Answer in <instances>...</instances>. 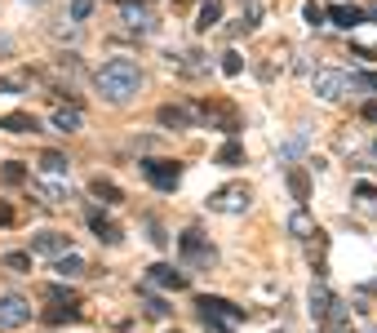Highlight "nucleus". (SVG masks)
Instances as JSON below:
<instances>
[{
    "label": "nucleus",
    "mask_w": 377,
    "mask_h": 333,
    "mask_svg": "<svg viewBox=\"0 0 377 333\" xmlns=\"http://www.w3.org/2000/svg\"><path fill=\"white\" fill-rule=\"evenodd\" d=\"M93 89L102 93V102H111V107H125L138 98V89H142V71L133 58H107V63L93 71Z\"/></svg>",
    "instance_id": "obj_1"
},
{
    "label": "nucleus",
    "mask_w": 377,
    "mask_h": 333,
    "mask_svg": "<svg viewBox=\"0 0 377 333\" xmlns=\"http://www.w3.org/2000/svg\"><path fill=\"white\" fill-rule=\"evenodd\" d=\"M311 93L320 102H337V98H346L351 93V71H342V67H320L311 76Z\"/></svg>",
    "instance_id": "obj_2"
},
{
    "label": "nucleus",
    "mask_w": 377,
    "mask_h": 333,
    "mask_svg": "<svg viewBox=\"0 0 377 333\" xmlns=\"http://www.w3.org/2000/svg\"><path fill=\"white\" fill-rule=\"evenodd\" d=\"M178 249H182V263H187V267H213L217 263V249L204 245L200 231H182L178 235Z\"/></svg>",
    "instance_id": "obj_3"
},
{
    "label": "nucleus",
    "mask_w": 377,
    "mask_h": 333,
    "mask_svg": "<svg viewBox=\"0 0 377 333\" xmlns=\"http://www.w3.org/2000/svg\"><path fill=\"white\" fill-rule=\"evenodd\" d=\"M249 187L245 183H231V187H217V192L209 196V209L213 213H245L249 209Z\"/></svg>",
    "instance_id": "obj_4"
},
{
    "label": "nucleus",
    "mask_w": 377,
    "mask_h": 333,
    "mask_svg": "<svg viewBox=\"0 0 377 333\" xmlns=\"http://www.w3.org/2000/svg\"><path fill=\"white\" fill-rule=\"evenodd\" d=\"M196 307H200L204 320H226V325H240V320H245V307H236L226 298H213V293H200Z\"/></svg>",
    "instance_id": "obj_5"
},
{
    "label": "nucleus",
    "mask_w": 377,
    "mask_h": 333,
    "mask_svg": "<svg viewBox=\"0 0 377 333\" xmlns=\"http://www.w3.org/2000/svg\"><path fill=\"white\" fill-rule=\"evenodd\" d=\"M31 320V302L22 293H0V329H22Z\"/></svg>",
    "instance_id": "obj_6"
},
{
    "label": "nucleus",
    "mask_w": 377,
    "mask_h": 333,
    "mask_svg": "<svg viewBox=\"0 0 377 333\" xmlns=\"http://www.w3.org/2000/svg\"><path fill=\"white\" fill-rule=\"evenodd\" d=\"M120 22H125L129 31H138V36H151L155 31V14L142 0H120Z\"/></svg>",
    "instance_id": "obj_7"
},
{
    "label": "nucleus",
    "mask_w": 377,
    "mask_h": 333,
    "mask_svg": "<svg viewBox=\"0 0 377 333\" xmlns=\"http://www.w3.org/2000/svg\"><path fill=\"white\" fill-rule=\"evenodd\" d=\"M142 173H147V183L160 187V192H174V187L182 183V169L174 160H142Z\"/></svg>",
    "instance_id": "obj_8"
},
{
    "label": "nucleus",
    "mask_w": 377,
    "mask_h": 333,
    "mask_svg": "<svg viewBox=\"0 0 377 333\" xmlns=\"http://www.w3.org/2000/svg\"><path fill=\"white\" fill-rule=\"evenodd\" d=\"M142 289H187V276L174 271L169 263H155V267H147V276H142Z\"/></svg>",
    "instance_id": "obj_9"
},
{
    "label": "nucleus",
    "mask_w": 377,
    "mask_h": 333,
    "mask_svg": "<svg viewBox=\"0 0 377 333\" xmlns=\"http://www.w3.org/2000/svg\"><path fill=\"white\" fill-rule=\"evenodd\" d=\"M71 249V235L67 231H40V235H31V254H40V258H58V254H67Z\"/></svg>",
    "instance_id": "obj_10"
},
{
    "label": "nucleus",
    "mask_w": 377,
    "mask_h": 333,
    "mask_svg": "<svg viewBox=\"0 0 377 333\" xmlns=\"http://www.w3.org/2000/svg\"><path fill=\"white\" fill-rule=\"evenodd\" d=\"M36 196L49 200V205H67L71 187H67V178H36Z\"/></svg>",
    "instance_id": "obj_11"
},
{
    "label": "nucleus",
    "mask_w": 377,
    "mask_h": 333,
    "mask_svg": "<svg viewBox=\"0 0 377 333\" xmlns=\"http://www.w3.org/2000/svg\"><path fill=\"white\" fill-rule=\"evenodd\" d=\"M155 121L164 129H196V111H191V107H160Z\"/></svg>",
    "instance_id": "obj_12"
},
{
    "label": "nucleus",
    "mask_w": 377,
    "mask_h": 333,
    "mask_svg": "<svg viewBox=\"0 0 377 333\" xmlns=\"http://www.w3.org/2000/svg\"><path fill=\"white\" fill-rule=\"evenodd\" d=\"M49 125L58 129V134H80V129H84V111H80V107H58V111L49 116Z\"/></svg>",
    "instance_id": "obj_13"
},
{
    "label": "nucleus",
    "mask_w": 377,
    "mask_h": 333,
    "mask_svg": "<svg viewBox=\"0 0 377 333\" xmlns=\"http://www.w3.org/2000/svg\"><path fill=\"white\" fill-rule=\"evenodd\" d=\"M54 271H58L63 280H80L84 271H89V263H84L76 249H67V254H58V258H54Z\"/></svg>",
    "instance_id": "obj_14"
},
{
    "label": "nucleus",
    "mask_w": 377,
    "mask_h": 333,
    "mask_svg": "<svg viewBox=\"0 0 377 333\" xmlns=\"http://www.w3.org/2000/svg\"><path fill=\"white\" fill-rule=\"evenodd\" d=\"M258 18H262V5L258 0H240V22H231V36H249L253 27H258Z\"/></svg>",
    "instance_id": "obj_15"
},
{
    "label": "nucleus",
    "mask_w": 377,
    "mask_h": 333,
    "mask_svg": "<svg viewBox=\"0 0 377 333\" xmlns=\"http://www.w3.org/2000/svg\"><path fill=\"white\" fill-rule=\"evenodd\" d=\"M324 18H333L342 31H355L360 22H364V9L360 5H333V9H324Z\"/></svg>",
    "instance_id": "obj_16"
},
{
    "label": "nucleus",
    "mask_w": 377,
    "mask_h": 333,
    "mask_svg": "<svg viewBox=\"0 0 377 333\" xmlns=\"http://www.w3.org/2000/svg\"><path fill=\"white\" fill-rule=\"evenodd\" d=\"M307 142H311V134H307V129H298V134L288 138V142H279V147H275V160H279V164H288V160L307 156Z\"/></svg>",
    "instance_id": "obj_17"
},
{
    "label": "nucleus",
    "mask_w": 377,
    "mask_h": 333,
    "mask_svg": "<svg viewBox=\"0 0 377 333\" xmlns=\"http://www.w3.org/2000/svg\"><path fill=\"white\" fill-rule=\"evenodd\" d=\"M0 129H9V134H40V121L27 111H9V116H0Z\"/></svg>",
    "instance_id": "obj_18"
},
{
    "label": "nucleus",
    "mask_w": 377,
    "mask_h": 333,
    "mask_svg": "<svg viewBox=\"0 0 377 333\" xmlns=\"http://www.w3.org/2000/svg\"><path fill=\"white\" fill-rule=\"evenodd\" d=\"M328 311H333V293H328L324 280H315L311 284V316L315 320H328Z\"/></svg>",
    "instance_id": "obj_19"
},
{
    "label": "nucleus",
    "mask_w": 377,
    "mask_h": 333,
    "mask_svg": "<svg viewBox=\"0 0 377 333\" xmlns=\"http://www.w3.org/2000/svg\"><path fill=\"white\" fill-rule=\"evenodd\" d=\"M89 227H93V235H98L102 245H120V227H116L111 218H102L98 209H89Z\"/></svg>",
    "instance_id": "obj_20"
},
{
    "label": "nucleus",
    "mask_w": 377,
    "mask_h": 333,
    "mask_svg": "<svg viewBox=\"0 0 377 333\" xmlns=\"http://www.w3.org/2000/svg\"><path fill=\"white\" fill-rule=\"evenodd\" d=\"M67 173H71V160L63 151H45L40 156V178H67Z\"/></svg>",
    "instance_id": "obj_21"
},
{
    "label": "nucleus",
    "mask_w": 377,
    "mask_h": 333,
    "mask_svg": "<svg viewBox=\"0 0 377 333\" xmlns=\"http://www.w3.org/2000/svg\"><path fill=\"white\" fill-rule=\"evenodd\" d=\"M142 316H147V320H169V316H174V307H169L160 293L142 289Z\"/></svg>",
    "instance_id": "obj_22"
},
{
    "label": "nucleus",
    "mask_w": 377,
    "mask_h": 333,
    "mask_svg": "<svg viewBox=\"0 0 377 333\" xmlns=\"http://www.w3.org/2000/svg\"><path fill=\"white\" fill-rule=\"evenodd\" d=\"M169 63H178L182 76H204V71H209V63H204V54H200V49H187L182 58H169Z\"/></svg>",
    "instance_id": "obj_23"
},
{
    "label": "nucleus",
    "mask_w": 377,
    "mask_h": 333,
    "mask_svg": "<svg viewBox=\"0 0 377 333\" xmlns=\"http://www.w3.org/2000/svg\"><path fill=\"white\" fill-rule=\"evenodd\" d=\"M89 192L102 200V205H120V200H125V192H120V187L111 183V178H93L89 183Z\"/></svg>",
    "instance_id": "obj_24"
},
{
    "label": "nucleus",
    "mask_w": 377,
    "mask_h": 333,
    "mask_svg": "<svg viewBox=\"0 0 377 333\" xmlns=\"http://www.w3.org/2000/svg\"><path fill=\"white\" fill-rule=\"evenodd\" d=\"M284 227H288V235H298V240H311V235H315V222L307 218V209L288 213V222H284Z\"/></svg>",
    "instance_id": "obj_25"
},
{
    "label": "nucleus",
    "mask_w": 377,
    "mask_h": 333,
    "mask_svg": "<svg viewBox=\"0 0 377 333\" xmlns=\"http://www.w3.org/2000/svg\"><path fill=\"white\" fill-rule=\"evenodd\" d=\"M288 192H293L298 205H307V200H311V178H307V169H288Z\"/></svg>",
    "instance_id": "obj_26"
},
{
    "label": "nucleus",
    "mask_w": 377,
    "mask_h": 333,
    "mask_svg": "<svg viewBox=\"0 0 377 333\" xmlns=\"http://www.w3.org/2000/svg\"><path fill=\"white\" fill-rule=\"evenodd\" d=\"M45 320H49V325H67V320H80V307L67 298V302H58L54 311H45Z\"/></svg>",
    "instance_id": "obj_27"
},
{
    "label": "nucleus",
    "mask_w": 377,
    "mask_h": 333,
    "mask_svg": "<svg viewBox=\"0 0 377 333\" xmlns=\"http://www.w3.org/2000/svg\"><path fill=\"white\" fill-rule=\"evenodd\" d=\"M240 160H245V147H240L236 138H231V142H222V147H217V164H226V169H236Z\"/></svg>",
    "instance_id": "obj_28"
},
{
    "label": "nucleus",
    "mask_w": 377,
    "mask_h": 333,
    "mask_svg": "<svg viewBox=\"0 0 377 333\" xmlns=\"http://www.w3.org/2000/svg\"><path fill=\"white\" fill-rule=\"evenodd\" d=\"M217 18H222V5H217V0H204V9H200V22H196V27H200V31H209V27H217Z\"/></svg>",
    "instance_id": "obj_29"
},
{
    "label": "nucleus",
    "mask_w": 377,
    "mask_h": 333,
    "mask_svg": "<svg viewBox=\"0 0 377 333\" xmlns=\"http://www.w3.org/2000/svg\"><path fill=\"white\" fill-rule=\"evenodd\" d=\"M222 71H226V76H240V71H245V58H240L236 49H226L222 54Z\"/></svg>",
    "instance_id": "obj_30"
},
{
    "label": "nucleus",
    "mask_w": 377,
    "mask_h": 333,
    "mask_svg": "<svg viewBox=\"0 0 377 333\" xmlns=\"http://www.w3.org/2000/svg\"><path fill=\"white\" fill-rule=\"evenodd\" d=\"M0 263H5L9 271H31V254H5Z\"/></svg>",
    "instance_id": "obj_31"
},
{
    "label": "nucleus",
    "mask_w": 377,
    "mask_h": 333,
    "mask_svg": "<svg viewBox=\"0 0 377 333\" xmlns=\"http://www.w3.org/2000/svg\"><path fill=\"white\" fill-rule=\"evenodd\" d=\"M93 14V0H71V22H84Z\"/></svg>",
    "instance_id": "obj_32"
},
{
    "label": "nucleus",
    "mask_w": 377,
    "mask_h": 333,
    "mask_svg": "<svg viewBox=\"0 0 377 333\" xmlns=\"http://www.w3.org/2000/svg\"><path fill=\"white\" fill-rule=\"evenodd\" d=\"M302 14H307V22H311V27H324V9H320V5H315V0H311V5H307V9H302Z\"/></svg>",
    "instance_id": "obj_33"
},
{
    "label": "nucleus",
    "mask_w": 377,
    "mask_h": 333,
    "mask_svg": "<svg viewBox=\"0 0 377 333\" xmlns=\"http://www.w3.org/2000/svg\"><path fill=\"white\" fill-rule=\"evenodd\" d=\"M0 178H5V183H22V178H27V169L14 160V164H5V173H0Z\"/></svg>",
    "instance_id": "obj_34"
},
{
    "label": "nucleus",
    "mask_w": 377,
    "mask_h": 333,
    "mask_svg": "<svg viewBox=\"0 0 377 333\" xmlns=\"http://www.w3.org/2000/svg\"><path fill=\"white\" fill-rule=\"evenodd\" d=\"M147 231H151V245H160V249L169 245V235L160 231V222H147Z\"/></svg>",
    "instance_id": "obj_35"
},
{
    "label": "nucleus",
    "mask_w": 377,
    "mask_h": 333,
    "mask_svg": "<svg viewBox=\"0 0 377 333\" xmlns=\"http://www.w3.org/2000/svg\"><path fill=\"white\" fill-rule=\"evenodd\" d=\"M54 36H58V40H76V36H80V31H76V22H71V27H58Z\"/></svg>",
    "instance_id": "obj_36"
},
{
    "label": "nucleus",
    "mask_w": 377,
    "mask_h": 333,
    "mask_svg": "<svg viewBox=\"0 0 377 333\" xmlns=\"http://www.w3.org/2000/svg\"><path fill=\"white\" fill-rule=\"evenodd\" d=\"M9 222H14V209H9L5 200H0V227H9Z\"/></svg>",
    "instance_id": "obj_37"
},
{
    "label": "nucleus",
    "mask_w": 377,
    "mask_h": 333,
    "mask_svg": "<svg viewBox=\"0 0 377 333\" xmlns=\"http://www.w3.org/2000/svg\"><path fill=\"white\" fill-rule=\"evenodd\" d=\"M355 192H360V200H373V196H377V187H373V183H360Z\"/></svg>",
    "instance_id": "obj_38"
},
{
    "label": "nucleus",
    "mask_w": 377,
    "mask_h": 333,
    "mask_svg": "<svg viewBox=\"0 0 377 333\" xmlns=\"http://www.w3.org/2000/svg\"><path fill=\"white\" fill-rule=\"evenodd\" d=\"M9 49H14V36H5V31H0V54H9Z\"/></svg>",
    "instance_id": "obj_39"
},
{
    "label": "nucleus",
    "mask_w": 377,
    "mask_h": 333,
    "mask_svg": "<svg viewBox=\"0 0 377 333\" xmlns=\"http://www.w3.org/2000/svg\"><path fill=\"white\" fill-rule=\"evenodd\" d=\"M364 121H377V102H369V107H364Z\"/></svg>",
    "instance_id": "obj_40"
},
{
    "label": "nucleus",
    "mask_w": 377,
    "mask_h": 333,
    "mask_svg": "<svg viewBox=\"0 0 377 333\" xmlns=\"http://www.w3.org/2000/svg\"><path fill=\"white\" fill-rule=\"evenodd\" d=\"M27 5H45V0H27Z\"/></svg>",
    "instance_id": "obj_41"
},
{
    "label": "nucleus",
    "mask_w": 377,
    "mask_h": 333,
    "mask_svg": "<svg viewBox=\"0 0 377 333\" xmlns=\"http://www.w3.org/2000/svg\"><path fill=\"white\" fill-rule=\"evenodd\" d=\"M373 289H377V284H373Z\"/></svg>",
    "instance_id": "obj_42"
},
{
    "label": "nucleus",
    "mask_w": 377,
    "mask_h": 333,
    "mask_svg": "<svg viewBox=\"0 0 377 333\" xmlns=\"http://www.w3.org/2000/svg\"><path fill=\"white\" fill-rule=\"evenodd\" d=\"M174 333H178V329H174Z\"/></svg>",
    "instance_id": "obj_43"
}]
</instances>
